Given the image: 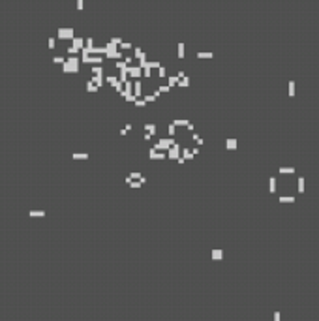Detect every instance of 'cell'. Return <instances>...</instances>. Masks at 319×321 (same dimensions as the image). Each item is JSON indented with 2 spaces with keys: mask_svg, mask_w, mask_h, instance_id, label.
Returning a JSON list of instances; mask_svg holds the SVG:
<instances>
[{
  "mask_svg": "<svg viewBox=\"0 0 319 321\" xmlns=\"http://www.w3.org/2000/svg\"><path fill=\"white\" fill-rule=\"evenodd\" d=\"M79 64H81V58L79 57H68L66 62H64V66H62V71L64 73H77Z\"/></svg>",
  "mask_w": 319,
  "mask_h": 321,
  "instance_id": "obj_1",
  "label": "cell"
},
{
  "mask_svg": "<svg viewBox=\"0 0 319 321\" xmlns=\"http://www.w3.org/2000/svg\"><path fill=\"white\" fill-rule=\"evenodd\" d=\"M177 145V141H175V137H162V139H158V143L152 146L154 150H162V152H167V150L171 148V146Z\"/></svg>",
  "mask_w": 319,
  "mask_h": 321,
  "instance_id": "obj_2",
  "label": "cell"
},
{
  "mask_svg": "<svg viewBox=\"0 0 319 321\" xmlns=\"http://www.w3.org/2000/svg\"><path fill=\"white\" fill-rule=\"evenodd\" d=\"M182 156V148H180V145H175V146H171L169 150H167V158L169 160H175V162H178V158Z\"/></svg>",
  "mask_w": 319,
  "mask_h": 321,
  "instance_id": "obj_3",
  "label": "cell"
},
{
  "mask_svg": "<svg viewBox=\"0 0 319 321\" xmlns=\"http://www.w3.org/2000/svg\"><path fill=\"white\" fill-rule=\"evenodd\" d=\"M58 38L60 39H73L75 38V32L71 26H62V28H58Z\"/></svg>",
  "mask_w": 319,
  "mask_h": 321,
  "instance_id": "obj_4",
  "label": "cell"
},
{
  "mask_svg": "<svg viewBox=\"0 0 319 321\" xmlns=\"http://www.w3.org/2000/svg\"><path fill=\"white\" fill-rule=\"evenodd\" d=\"M128 75H130V77H133L135 81H137V79L143 77V68H141L139 64H137V66H135V64L130 66V68H128Z\"/></svg>",
  "mask_w": 319,
  "mask_h": 321,
  "instance_id": "obj_5",
  "label": "cell"
},
{
  "mask_svg": "<svg viewBox=\"0 0 319 321\" xmlns=\"http://www.w3.org/2000/svg\"><path fill=\"white\" fill-rule=\"evenodd\" d=\"M148 158H150V160H165V158H167V152H162V150L148 148Z\"/></svg>",
  "mask_w": 319,
  "mask_h": 321,
  "instance_id": "obj_6",
  "label": "cell"
},
{
  "mask_svg": "<svg viewBox=\"0 0 319 321\" xmlns=\"http://www.w3.org/2000/svg\"><path fill=\"white\" fill-rule=\"evenodd\" d=\"M85 41H86L85 38H81V36H75V38L71 39V47H73V49H77V51H83V49H85Z\"/></svg>",
  "mask_w": 319,
  "mask_h": 321,
  "instance_id": "obj_7",
  "label": "cell"
},
{
  "mask_svg": "<svg viewBox=\"0 0 319 321\" xmlns=\"http://www.w3.org/2000/svg\"><path fill=\"white\" fill-rule=\"evenodd\" d=\"M133 94H135V98H141V94H143V81L141 79L133 81Z\"/></svg>",
  "mask_w": 319,
  "mask_h": 321,
  "instance_id": "obj_8",
  "label": "cell"
},
{
  "mask_svg": "<svg viewBox=\"0 0 319 321\" xmlns=\"http://www.w3.org/2000/svg\"><path fill=\"white\" fill-rule=\"evenodd\" d=\"M158 132V126L154 124V122H146L145 124V133H150V135H156Z\"/></svg>",
  "mask_w": 319,
  "mask_h": 321,
  "instance_id": "obj_9",
  "label": "cell"
},
{
  "mask_svg": "<svg viewBox=\"0 0 319 321\" xmlns=\"http://www.w3.org/2000/svg\"><path fill=\"white\" fill-rule=\"evenodd\" d=\"M304 188H306V178L304 177H298L297 178V192L298 193H304Z\"/></svg>",
  "mask_w": 319,
  "mask_h": 321,
  "instance_id": "obj_10",
  "label": "cell"
},
{
  "mask_svg": "<svg viewBox=\"0 0 319 321\" xmlns=\"http://www.w3.org/2000/svg\"><path fill=\"white\" fill-rule=\"evenodd\" d=\"M184 55H186V45L180 41V43H178V47H177V57L182 60V58H184Z\"/></svg>",
  "mask_w": 319,
  "mask_h": 321,
  "instance_id": "obj_11",
  "label": "cell"
},
{
  "mask_svg": "<svg viewBox=\"0 0 319 321\" xmlns=\"http://www.w3.org/2000/svg\"><path fill=\"white\" fill-rule=\"evenodd\" d=\"M225 148L235 150V148H237V139H235V137H229V139H225Z\"/></svg>",
  "mask_w": 319,
  "mask_h": 321,
  "instance_id": "obj_12",
  "label": "cell"
},
{
  "mask_svg": "<svg viewBox=\"0 0 319 321\" xmlns=\"http://www.w3.org/2000/svg\"><path fill=\"white\" fill-rule=\"evenodd\" d=\"M145 55H146V53H145V51H143V49H141V47H139V45H137V47H135V49H133V58H137V60H141V58L145 57Z\"/></svg>",
  "mask_w": 319,
  "mask_h": 321,
  "instance_id": "obj_13",
  "label": "cell"
},
{
  "mask_svg": "<svg viewBox=\"0 0 319 321\" xmlns=\"http://www.w3.org/2000/svg\"><path fill=\"white\" fill-rule=\"evenodd\" d=\"M212 259H214V261L223 259V252H222L220 248H214V250H212Z\"/></svg>",
  "mask_w": 319,
  "mask_h": 321,
  "instance_id": "obj_14",
  "label": "cell"
},
{
  "mask_svg": "<svg viewBox=\"0 0 319 321\" xmlns=\"http://www.w3.org/2000/svg\"><path fill=\"white\" fill-rule=\"evenodd\" d=\"M276 180H278L276 177H270V178H269V192H270V193L276 192Z\"/></svg>",
  "mask_w": 319,
  "mask_h": 321,
  "instance_id": "obj_15",
  "label": "cell"
},
{
  "mask_svg": "<svg viewBox=\"0 0 319 321\" xmlns=\"http://www.w3.org/2000/svg\"><path fill=\"white\" fill-rule=\"evenodd\" d=\"M197 58H214V53L212 51H199Z\"/></svg>",
  "mask_w": 319,
  "mask_h": 321,
  "instance_id": "obj_16",
  "label": "cell"
},
{
  "mask_svg": "<svg viewBox=\"0 0 319 321\" xmlns=\"http://www.w3.org/2000/svg\"><path fill=\"white\" fill-rule=\"evenodd\" d=\"M90 81H92L94 85H96V86H98V88H99V86L103 85V75H92V79H90Z\"/></svg>",
  "mask_w": 319,
  "mask_h": 321,
  "instance_id": "obj_17",
  "label": "cell"
},
{
  "mask_svg": "<svg viewBox=\"0 0 319 321\" xmlns=\"http://www.w3.org/2000/svg\"><path fill=\"white\" fill-rule=\"evenodd\" d=\"M182 158H184L186 162H188V160H191V158H193V154H191V148L184 146V148H182Z\"/></svg>",
  "mask_w": 319,
  "mask_h": 321,
  "instance_id": "obj_18",
  "label": "cell"
},
{
  "mask_svg": "<svg viewBox=\"0 0 319 321\" xmlns=\"http://www.w3.org/2000/svg\"><path fill=\"white\" fill-rule=\"evenodd\" d=\"M178 81H180V79H178L177 75H167V85H169V86L178 85Z\"/></svg>",
  "mask_w": 319,
  "mask_h": 321,
  "instance_id": "obj_19",
  "label": "cell"
},
{
  "mask_svg": "<svg viewBox=\"0 0 319 321\" xmlns=\"http://www.w3.org/2000/svg\"><path fill=\"white\" fill-rule=\"evenodd\" d=\"M278 171H280L282 175H285V173H287V175H291V173H295V167H293V165H289V167H285V165H282V167L278 169Z\"/></svg>",
  "mask_w": 319,
  "mask_h": 321,
  "instance_id": "obj_20",
  "label": "cell"
},
{
  "mask_svg": "<svg viewBox=\"0 0 319 321\" xmlns=\"http://www.w3.org/2000/svg\"><path fill=\"white\" fill-rule=\"evenodd\" d=\"M71 158H73V160H86L88 154H86V152H73V154H71Z\"/></svg>",
  "mask_w": 319,
  "mask_h": 321,
  "instance_id": "obj_21",
  "label": "cell"
},
{
  "mask_svg": "<svg viewBox=\"0 0 319 321\" xmlns=\"http://www.w3.org/2000/svg\"><path fill=\"white\" fill-rule=\"evenodd\" d=\"M191 139H193L195 143H197V146H201V145H203V143H205V141H203V137H201V135H199V133H197V132H193V133H191Z\"/></svg>",
  "mask_w": 319,
  "mask_h": 321,
  "instance_id": "obj_22",
  "label": "cell"
},
{
  "mask_svg": "<svg viewBox=\"0 0 319 321\" xmlns=\"http://www.w3.org/2000/svg\"><path fill=\"white\" fill-rule=\"evenodd\" d=\"M280 203H295V195H280Z\"/></svg>",
  "mask_w": 319,
  "mask_h": 321,
  "instance_id": "obj_23",
  "label": "cell"
},
{
  "mask_svg": "<svg viewBox=\"0 0 319 321\" xmlns=\"http://www.w3.org/2000/svg\"><path fill=\"white\" fill-rule=\"evenodd\" d=\"M167 133H169V137H173L175 133H177V126H175L173 122H169V124H167Z\"/></svg>",
  "mask_w": 319,
  "mask_h": 321,
  "instance_id": "obj_24",
  "label": "cell"
},
{
  "mask_svg": "<svg viewBox=\"0 0 319 321\" xmlns=\"http://www.w3.org/2000/svg\"><path fill=\"white\" fill-rule=\"evenodd\" d=\"M105 81L109 83L111 86H115V85L118 83V77H117V75H107V77H105Z\"/></svg>",
  "mask_w": 319,
  "mask_h": 321,
  "instance_id": "obj_25",
  "label": "cell"
},
{
  "mask_svg": "<svg viewBox=\"0 0 319 321\" xmlns=\"http://www.w3.org/2000/svg\"><path fill=\"white\" fill-rule=\"evenodd\" d=\"M178 86H180V88H186V86H190V77H188V75H186V77H182L180 81H178Z\"/></svg>",
  "mask_w": 319,
  "mask_h": 321,
  "instance_id": "obj_26",
  "label": "cell"
},
{
  "mask_svg": "<svg viewBox=\"0 0 319 321\" xmlns=\"http://www.w3.org/2000/svg\"><path fill=\"white\" fill-rule=\"evenodd\" d=\"M86 90H88V92H98L99 88H98V86H96L94 83H92V81H90V79H88V81H86Z\"/></svg>",
  "mask_w": 319,
  "mask_h": 321,
  "instance_id": "obj_27",
  "label": "cell"
},
{
  "mask_svg": "<svg viewBox=\"0 0 319 321\" xmlns=\"http://www.w3.org/2000/svg\"><path fill=\"white\" fill-rule=\"evenodd\" d=\"M287 94H289L291 98L295 96V81H289V83H287Z\"/></svg>",
  "mask_w": 319,
  "mask_h": 321,
  "instance_id": "obj_28",
  "label": "cell"
},
{
  "mask_svg": "<svg viewBox=\"0 0 319 321\" xmlns=\"http://www.w3.org/2000/svg\"><path fill=\"white\" fill-rule=\"evenodd\" d=\"M173 124H175V126H188L190 120H186V118H175Z\"/></svg>",
  "mask_w": 319,
  "mask_h": 321,
  "instance_id": "obj_29",
  "label": "cell"
},
{
  "mask_svg": "<svg viewBox=\"0 0 319 321\" xmlns=\"http://www.w3.org/2000/svg\"><path fill=\"white\" fill-rule=\"evenodd\" d=\"M122 96H124V100H126V101H133V104H135V100H137L133 92H124Z\"/></svg>",
  "mask_w": 319,
  "mask_h": 321,
  "instance_id": "obj_30",
  "label": "cell"
},
{
  "mask_svg": "<svg viewBox=\"0 0 319 321\" xmlns=\"http://www.w3.org/2000/svg\"><path fill=\"white\" fill-rule=\"evenodd\" d=\"M128 177H130L131 180H141V178H143V175H141V173H139V171H133V173H130V175H128Z\"/></svg>",
  "mask_w": 319,
  "mask_h": 321,
  "instance_id": "obj_31",
  "label": "cell"
},
{
  "mask_svg": "<svg viewBox=\"0 0 319 321\" xmlns=\"http://www.w3.org/2000/svg\"><path fill=\"white\" fill-rule=\"evenodd\" d=\"M143 100H145V101H146V104H152V101H156V100H158V98H156V96H154V94H145V98H143Z\"/></svg>",
  "mask_w": 319,
  "mask_h": 321,
  "instance_id": "obj_32",
  "label": "cell"
},
{
  "mask_svg": "<svg viewBox=\"0 0 319 321\" xmlns=\"http://www.w3.org/2000/svg\"><path fill=\"white\" fill-rule=\"evenodd\" d=\"M92 75H103V68L102 66H92Z\"/></svg>",
  "mask_w": 319,
  "mask_h": 321,
  "instance_id": "obj_33",
  "label": "cell"
},
{
  "mask_svg": "<svg viewBox=\"0 0 319 321\" xmlns=\"http://www.w3.org/2000/svg\"><path fill=\"white\" fill-rule=\"evenodd\" d=\"M53 62H55V64H62V66H64L66 58H64V57H60V55H57V57H53Z\"/></svg>",
  "mask_w": 319,
  "mask_h": 321,
  "instance_id": "obj_34",
  "label": "cell"
},
{
  "mask_svg": "<svg viewBox=\"0 0 319 321\" xmlns=\"http://www.w3.org/2000/svg\"><path fill=\"white\" fill-rule=\"evenodd\" d=\"M115 66H117V70H120V71H122V70H128V64H126L124 60H118Z\"/></svg>",
  "mask_w": 319,
  "mask_h": 321,
  "instance_id": "obj_35",
  "label": "cell"
},
{
  "mask_svg": "<svg viewBox=\"0 0 319 321\" xmlns=\"http://www.w3.org/2000/svg\"><path fill=\"white\" fill-rule=\"evenodd\" d=\"M158 77H167V68L165 66H162V68L158 70Z\"/></svg>",
  "mask_w": 319,
  "mask_h": 321,
  "instance_id": "obj_36",
  "label": "cell"
},
{
  "mask_svg": "<svg viewBox=\"0 0 319 321\" xmlns=\"http://www.w3.org/2000/svg\"><path fill=\"white\" fill-rule=\"evenodd\" d=\"M30 216H34V218L39 216L41 218V216H45V211H30Z\"/></svg>",
  "mask_w": 319,
  "mask_h": 321,
  "instance_id": "obj_37",
  "label": "cell"
},
{
  "mask_svg": "<svg viewBox=\"0 0 319 321\" xmlns=\"http://www.w3.org/2000/svg\"><path fill=\"white\" fill-rule=\"evenodd\" d=\"M158 90H160V92H169L171 86H169V85H160V86H158Z\"/></svg>",
  "mask_w": 319,
  "mask_h": 321,
  "instance_id": "obj_38",
  "label": "cell"
},
{
  "mask_svg": "<svg viewBox=\"0 0 319 321\" xmlns=\"http://www.w3.org/2000/svg\"><path fill=\"white\" fill-rule=\"evenodd\" d=\"M133 60H135L133 57H124V62L128 64V68H130V66H133Z\"/></svg>",
  "mask_w": 319,
  "mask_h": 321,
  "instance_id": "obj_39",
  "label": "cell"
},
{
  "mask_svg": "<svg viewBox=\"0 0 319 321\" xmlns=\"http://www.w3.org/2000/svg\"><path fill=\"white\" fill-rule=\"evenodd\" d=\"M135 105H137V107H145V105H146V101L143 100V98H137V100H135Z\"/></svg>",
  "mask_w": 319,
  "mask_h": 321,
  "instance_id": "obj_40",
  "label": "cell"
},
{
  "mask_svg": "<svg viewBox=\"0 0 319 321\" xmlns=\"http://www.w3.org/2000/svg\"><path fill=\"white\" fill-rule=\"evenodd\" d=\"M120 49H124V51L131 49V43H130V41H122V43H120Z\"/></svg>",
  "mask_w": 319,
  "mask_h": 321,
  "instance_id": "obj_41",
  "label": "cell"
},
{
  "mask_svg": "<svg viewBox=\"0 0 319 321\" xmlns=\"http://www.w3.org/2000/svg\"><path fill=\"white\" fill-rule=\"evenodd\" d=\"M141 186H143V184H141V182H139V180H131L130 188H141Z\"/></svg>",
  "mask_w": 319,
  "mask_h": 321,
  "instance_id": "obj_42",
  "label": "cell"
},
{
  "mask_svg": "<svg viewBox=\"0 0 319 321\" xmlns=\"http://www.w3.org/2000/svg\"><path fill=\"white\" fill-rule=\"evenodd\" d=\"M150 73H152V70H150V68H145V70H143V77H150Z\"/></svg>",
  "mask_w": 319,
  "mask_h": 321,
  "instance_id": "obj_43",
  "label": "cell"
},
{
  "mask_svg": "<svg viewBox=\"0 0 319 321\" xmlns=\"http://www.w3.org/2000/svg\"><path fill=\"white\" fill-rule=\"evenodd\" d=\"M280 315H282L280 312H274V314H272V319H274V321H280Z\"/></svg>",
  "mask_w": 319,
  "mask_h": 321,
  "instance_id": "obj_44",
  "label": "cell"
},
{
  "mask_svg": "<svg viewBox=\"0 0 319 321\" xmlns=\"http://www.w3.org/2000/svg\"><path fill=\"white\" fill-rule=\"evenodd\" d=\"M199 152H201V150H199V146H193V148H191V154H193V156H197Z\"/></svg>",
  "mask_w": 319,
  "mask_h": 321,
  "instance_id": "obj_45",
  "label": "cell"
},
{
  "mask_svg": "<svg viewBox=\"0 0 319 321\" xmlns=\"http://www.w3.org/2000/svg\"><path fill=\"white\" fill-rule=\"evenodd\" d=\"M49 47H51V49H53V47H55V38H53V36H51V38H49Z\"/></svg>",
  "mask_w": 319,
  "mask_h": 321,
  "instance_id": "obj_46",
  "label": "cell"
},
{
  "mask_svg": "<svg viewBox=\"0 0 319 321\" xmlns=\"http://www.w3.org/2000/svg\"><path fill=\"white\" fill-rule=\"evenodd\" d=\"M186 128H188V130H190V132H193V130H195V124H193V122H190V124H188V126H186Z\"/></svg>",
  "mask_w": 319,
  "mask_h": 321,
  "instance_id": "obj_47",
  "label": "cell"
},
{
  "mask_svg": "<svg viewBox=\"0 0 319 321\" xmlns=\"http://www.w3.org/2000/svg\"><path fill=\"white\" fill-rule=\"evenodd\" d=\"M83 6H85V2H83V0H77V8L79 10H83Z\"/></svg>",
  "mask_w": 319,
  "mask_h": 321,
  "instance_id": "obj_48",
  "label": "cell"
}]
</instances>
